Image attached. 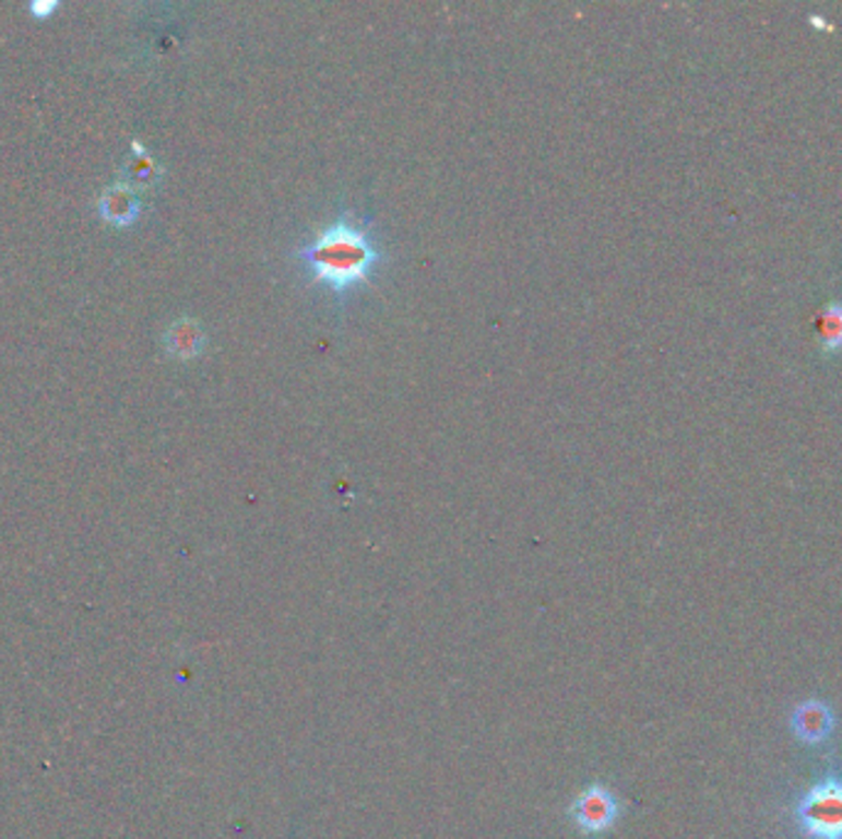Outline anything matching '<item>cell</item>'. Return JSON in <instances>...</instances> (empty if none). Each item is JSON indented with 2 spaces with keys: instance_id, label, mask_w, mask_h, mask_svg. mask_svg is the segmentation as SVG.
Returning <instances> with one entry per match:
<instances>
[{
  "instance_id": "2",
  "label": "cell",
  "mask_w": 842,
  "mask_h": 839,
  "mask_svg": "<svg viewBox=\"0 0 842 839\" xmlns=\"http://www.w3.org/2000/svg\"><path fill=\"white\" fill-rule=\"evenodd\" d=\"M798 823L813 839H842V783L826 780L798 803Z\"/></svg>"
},
{
  "instance_id": "3",
  "label": "cell",
  "mask_w": 842,
  "mask_h": 839,
  "mask_svg": "<svg viewBox=\"0 0 842 839\" xmlns=\"http://www.w3.org/2000/svg\"><path fill=\"white\" fill-rule=\"evenodd\" d=\"M618 807L614 795L602 785H592L577 797L572 805L574 823L584 829V832H604V829L616 823Z\"/></svg>"
},
{
  "instance_id": "9",
  "label": "cell",
  "mask_w": 842,
  "mask_h": 839,
  "mask_svg": "<svg viewBox=\"0 0 842 839\" xmlns=\"http://www.w3.org/2000/svg\"><path fill=\"white\" fill-rule=\"evenodd\" d=\"M55 11H57V3H33L31 5V13L40 17V21H43V17L50 15V13H55Z\"/></svg>"
},
{
  "instance_id": "1",
  "label": "cell",
  "mask_w": 842,
  "mask_h": 839,
  "mask_svg": "<svg viewBox=\"0 0 842 839\" xmlns=\"http://www.w3.org/2000/svg\"><path fill=\"white\" fill-rule=\"evenodd\" d=\"M292 259L308 273V284L331 291L337 306H343L347 296L370 284L387 253L377 244L370 222L341 212L311 239L298 244Z\"/></svg>"
},
{
  "instance_id": "5",
  "label": "cell",
  "mask_w": 842,
  "mask_h": 839,
  "mask_svg": "<svg viewBox=\"0 0 842 839\" xmlns=\"http://www.w3.org/2000/svg\"><path fill=\"white\" fill-rule=\"evenodd\" d=\"M202 347H205V333L198 320L180 318L166 330V350L170 357L192 359L202 353Z\"/></svg>"
},
{
  "instance_id": "7",
  "label": "cell",
  "mask_w": 842,
  "mask_h": 839,
  "mask_svg": "<svg viewBox=\"0 0 842 839\" xmlns=\"http://www.w3.org/2000/svg\"><path fill=\"white\" fill-rule=\"evenodd\" d=\"M816 335L820 343V353H838L842 350V304L832 300L820 310L816 318Z\"/></svg>"
},
{
  "instance_id": "6",
  "label": "cell",
  "mask_w": 842,
  "mask_h": 839,
  "mask_svg": "<svg viewBox=\"0 0 842 839\" xmlns=\"http://www.w3.org/2000/svg\"><path fill=\"white\" fill-rule=\"evenodd\" d=\"M793 729L803 741H822L832 729V714L826 705L820 701H808V705H801L796 714H793Z\"/></svg>"
},
{
  "instance_id": "4",
  "label": "cell",
  "mask_w": 842,
  "mask_h": 839,
  "mask_svg": "<svg viewBox=\"0 0 842 839\" xmlns=\"http://www.w3.org/2000/svg\"><path fill=\"white\" fill-rule=\"evenodd\" d=\"M139 212H141L139 194H135V190L129 188L126 182L111 185V188H106L102 192L99 214L109 224H116V227H126V224L135 222Z\"/></svg>"
},
{
  "instance_id": "8",
  "label": "cell",
  "mask_w": 842,
  "mask_h": 839,
  "mask_svg": "<svg viewBox=\"0 0 842 839\" xmlns=\"http://www.w3.org/2000/svg\"><path fill=\"white\" fill-rule=\"evenodd\" d=\"M133 151H139V155L126 161L123 165V182L133 190H143V188H153L161 178V165L156 158H151L149 153H143L139 143H133Z\"/></svg>"
}]
</instances>
